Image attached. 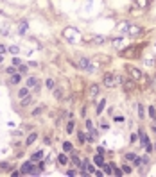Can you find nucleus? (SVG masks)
<instances>
[{
	"mask_svg": "<svg viewBox=\"0 0 156 177\" xmlns=\"http://www.w3.org/2000/svg\"><path fill=\"white\" fill-rule=\"evenodd\" d=\"M74 129H76V122H74V120L66 122V132H68V134H72V132H74Z\"/></svg>",
	"mask_w": 156,
	"mask_h": 177,
	"instance_id": "obj_21",
	"label": "nucleus"
},
{
	"mask_svg": "<svg viewBox=\"0 0 156 177\" xmlns=\"http://www.w3.org/2000/svg\"><path fill=\"white\" fill-rule=\"evenodd\" d=\"M43 159V150H36V152H32L31 154V161H42Z\"/></svg>",
	"mask_w": 156,
	"mask_h": 177,
	"instance_id": "obj_9",
	"label": "nucleus"
},
{
	"mask_svg": "<svg viewBox=\"0 0 156 177\" xmlns=\"http://www.w3.org/2000/svg\"><path fill=\"white\" fill-rule=\"evenodd\" d=\"M135 2V5H137V7H147V0H133Z\"/></svg>",
	"mask_w": 156,
	"mask_h": 177,
	"instance_id": "obj_25",
	"label": "nucleus"
},
{
	"mask_svg": "<svg viewBox=\"0 0 156 177\" xmlns=\"http://www.w3.org/2000/svg\"><path fill=\"white\" fill-rule=\"evenodd\" d=\"M13 65H15V66H20V65H22V61H20L18 57H13Z\"/></svg>",
	"mask_w": 156,
	"mask_h": 177,
	"instance_id": "obj_39",
	"label": "nucleus"
},
{
	"mask_svg": "<svg viewBox=\"0 0 156 177\" xmlns=\"http://www.w3.org/2000/svg\"><path fill=\"white\" fill-rule=\"evenodd\" d=\"M113 45L117 47V49H120V47L124 45V38H115V39H113Z\"/></svg>",
	"mask_w": 156,
	"mask_h": 177,
	"instance_id": "obj_28",
	"label": "nucleus"
},
{
	"mask_svg": "<svg viewBox=\"0 0 156 177\" xmlns=\"http://www.w3.org/2000/svg\"><path fill=\"white\" fill-rule=\"evenodd\" d=\"M135 158H137V154H135V152H127V154H124V159H126V161H135Z\"/></svg>",
	"mask_w": 156,
	"mask_h": 177,
	"instance_id": "obj_30",
	"label": "nucleus"
},
{
	"mask_svg": "<svg viewBox=\"0 0 156 177\" xmlns=\"http://www.w3.org/2000/svg\"><path fill=\"white\" fill-rule=\"evenodd\" d=\"M102 83H104V86H106V88H113V86H117V75H115V73H111V72H108V73H104Z\"/></svg>",
	"mask_w": 156,
	"mask_h": 177,
	"instance_id": "obj_2",
	"label": "nucleus"
},
{
	"mask_svg": "<svg viewBox=\"0 0 156 177\" xmlns=\"http://www.w3.org/2000/svg\"><path fill=\"white\" fill-rule=\"evenodd\" d=\"M111 166H113V174H115V175H117V177H120L122 174H124V172H122V168H119V166H115V165H113V163H111Z\"/></svg>",
	"mask_w": 156,
	"mask_h": 177,
	"instance_id": "obj_31",
	"label": "nucleus"
},
{
	"mask_svg": "<svg viewBox=\"0 0 156 177\" xmlns=\"http://www.w3.org/2000/svg\"><path fill=\"white\" fill-rule=\"evenodd\" d=\"M27 95H31V88H27V86H25V88H22V90L18 91V97H20V98L27 97Z\"/></svg>",
	"mask_w": 156,
	"mask_h": 177,
	"instance_id": "obj_18",
	"label": "nucleus"
},
{
	"mask_svg": "<svg viewBox=\"0 0 156 177\" xmlns=\"http://www.w3.org/2000/svg\"><path fill=\"white\" fill-rule=\"evenodd\" d=\"M31 102H32V97H31V95H27V97H23L22 100H20V106H22V107L31 106Z\"/></svg>",
	"mask_w": 156,
	"mask_h": 177,
	"instance_id": "obj_16",
	"label": "nucleus"
},
{
	"mask_svg": "<svg viewBox=\"0 0 156 177\" xmlns=\"http://www.w3.org/2000/svg\"><path fill=\"white\" fill-rule=\"evenodd\" d=\"M2 61H4V56H2V54H0V65H2Z\"/></svg>",
	"mask_w": 156,
	"mask_h": 177,
	"instance_id": "obj_45",
	"label": "nucleus"
},
{
	"mask_svg": "<svg viewBox=\"0 0 156 177\" xmlns=\"http://www.w3.org/2000/svg\"><path fill=\"white\" fill-rule=\"evenodd\" d=\"M58 163L65 166L66 163H68V156H66V154H59V156H58Z\"/></svg>",
	"mask_w": 156,
	"mask_h": 177,
	"instance_id": "obj_17",
	"label": "nucleus"
},
{
	"mask_svg": "<svg viewBox=\"0 0 156 177\" xmlns=\"http://www.w3.org/2000/svg\"><path fill=\"white\" fill-rule=\"evenodd\" d=\"M0 34H2V36H9V25L7 23H4L0 27Z\"/></svg>",
	"mask_w": 156,
	"mask_h": 177,
	"instance_id": "obj_24",
	"label": "nucleus"
},
{
	"mask_svg": "<svg viewBox=\"0 0 156 177\" xmlns=\"http://www.w3.org/2000/svg\"><path fill=\"white\" fill-rule=\"evenodd\" d=\"M120 168H122V172H124V174H131V166L129 165H122Z\"/></svg>",
	"mask_w": 156,
	"mask_h": 177,
	"instance_id": "obj_35",
	"label": "nucleus"
},
{
	"mask_svg": "<svg viewBox=\"0 0 156 177\" xmlns=\"http://www.w3.org/2000/svg\"><path fill=\"white\" fill-rule=\"evenodd\" d=\"M126 72L131 75L133 81H140V79H142V72L138 70L137 66H133V65H126Z\"/></svg>",
	"mask_w": 156,
	"mask_h": 177,
	"instance_id": "obj_3",
	"label": "nucleus"
},
{
	"mask_svg": "<svg viewBox=\"0 0 156 177\" xmlns=\"http://www.w3.org/2000/svg\"><path fill=\"white\" fill-rule=\"evenodd\" d=\"M137 140H138V136L137 134H131V140H129L131 143H137Z\"/></svg>",
	"mask_w": 156,
	"mask_h": 177,
	"instance_id": "obj_42",
	"label": "nucleus"
},
{
	"mask_svg": "<svg viewBox=\"0 0 156 177\" xmlns=\"http://www.w3.org/2000/svg\"><path fill=\"white\" fill-rule=\"evenodd\" d=\"M66 175H77V172H76V170H68V172H66Z\"/></svg>",
	"mask_w": 156,
	"mask_h": 177,
	"instance_id": "obj_43",
	"label": "nucleus"
},
{
	"mask_svg": "<svg viewBox=\"0 0 156 177\" xmlns=\"http://www.w3.org/2000/svg\"><path fill=\"white\" fill-rule=\"evenodd\" d=\"M9 83L11 84H20V83H22V75H20V72L18 73H13L11 79H9Z\"/></svg>",
	"mask_w": 156,
	"mask_h": 177,
	"instance_id": "obj_12",
	"label": "nucleus"
},
{
	"mask_svg": "<svg viewBox=\"0 0 156 177\" xmlns=\"http://www.w3.org/2000/svg\"><path fill=\"white\" fill-rule=\"evenodd\" d=\"M147 111H149V116H151V118H154V120H156V107H154V106H151V107H149Z\"/></svg>",
	"mask_w": 156,
	"mask_h": 177,
	"instance_id": "obj_32",
	"label": "nucleus"
},
{
	"mask_svg": "<svg viewBox=\"0 0 156 177\" xmlns=\"http://www.w3.org/2000/svg\"><path fill=\"white\" fill-rule=\"evenodd\" d=\"M93 41H95V43H102L104 38H102V36H95V38H93Z\"/></svg>",
	"mask_w": 156,
	"mask_h": 177,
	"instance_id": "obj_38",
	"label": "nucleus"
},
{
	"mask_svg": "<svg viewBox=\"0 0 156 177\" xmlns=\"http://www.w3.org/2000/svg\"><path fill=\"white\" fill-rule=\"evenodd\" d=\"M93 163H95V166H99V168L102 166V165H104V158H102V154H99V152H97V154H95V158H93Z\"/></svg>",
	"mask_w": 156,
	"mask_h": 177,
	"instance_id": "obj_10",
	"label": "nucleus"
},
{
	"mask_svg": "<svg viewBox=\"0 0 156 177\" xmlns=\"http://www.w3.org/2000/svg\"><path fill=\"white\" fill-rule=\"evenodd\" d=\"M70 161H72L76 166H79V168H81V163H83V161L79 159V156H77V154H72V156H70Z\"/></svg>",
	"mask_w": 156,
	"mask_h": 177,
	"instance_id": "obj_19",
	"label": "nucleus"
},
{
	"mask_svg": "<svg viewBox=\"0 0 156 177\" xmlns=\"http://www.w3.org/2000/svg\"><path fill=\"white\" fill-rule=\"evenodd\" d=\"M25 86L31 88V90H34V91H38V90H40V81H38L36 77H27Z\"/></svg>",
	"mask_w": 156,
	"mask_h": 177,
	"instance_id": "obj_5",
	"label": "nucleus"
},
{
	"mask_svg": "<svg viewBox=\"0 0 156 177\" xmlns=\"http://www.w3.org/2000/svg\"><path fill=\"white\" fill-rule=\"evenodd\" d=\"M27 66H29V65H23V63H22V65L18 66V72H20V73H25V72H27Z\"/></svg>",
	"mask_w": 156,
	"mask_h": 177,
	"instance_id": "obj_36",
	"label": "nucleus"
},
{
	"mask_svg": "<svg viewBox=\"0 0 156 177\" xmlns=\"http://www.w3.org/2000/svg\"><path fill=\"white\" fill-rule=\"evenodd\" d=\"M77 138H79L81 143H84V141H90V134H86V132H83V131H79V132H77Z\"/></svg>",
	"mask_w": 156,
	"mask_h": 177,
	"instance_id": "obj_13",
	"label": "nucleus"
},
{
	"mask_svg": "<svg viewBox=\"0 0 156 177\" xmlns=\"http://www.w3.org/2000/svg\"><path fill=\"white\" fill-rule=\"evenodd\" d=\"M79 68H81L83 72H88V73H93V72H95V66H93V63H92L88 57H81V59H79Z\"/></svg>",
	"mask_w": 156,
	"mask_h": 177,
	"instance_id": "obj_1",
	"label": "nucleus"
},
{
	"mask_svg": "<svg viewBox=\"0 0 156 177\" xmlns=\"http://www.w3.org/2000/svg\"><path fill=\"white\" fill-rule=\"evenodd\" d=\"M7 50H9L11 54H18V52H20V49H18L16 45H11V47H7Z\"/></svg>",
	"mask_w": 156,
	"mask_h": 177,
	"instance_id": "obj_34",
	"label": "nucleus"
},
{
	"mask_svg": "<svg viewBox=\"0 0 156 177\" xmlns=\"http://www.w3.org/2000/svg\"><path fill=\"white\" fill-rule=\"evenodd\" d=\"M63 150L65 152H72L74 150V145L70 143V141H65V143H63Z\"/></svg>",
	"mask_w": 156,
	"mask_h": 177,
	"instance_id": "obj_26",
	"label": "nucleus"
},
{
	"mask_svg": "<svg viewBox=\"0 0 156 177\" xmlns=\"http://www.w3.org/2000/svg\"><path fill=\"white\" fill-rule=\"evenodd\" d=\"M45 111V106H38V107H34V111H32V116H40Z\"/></svg>",
	"mask_w": 156,
	"mask_h": 177,
	"instance_id": "obj_22",
	"label": "nucleus"
},
{
	"mask_svg": "<svg viewBox=\"0 0 156 177\" xmlns=\"http://www.w3.org/2000/svg\"><path fill=\"white\" fill-rule=\"evenodd\" d=\"M52 93H54V97H56V98H63V90H61L59 86H56V88H54V90H52Z\"/></svg>",
	"mask_w": 156,
	"mask_h": 177,
	"instance_id": "obj_20",
	"label": "nucleus"
},
{
	"mask_svg": "<svg viewBox=\"0 0 156 177\" xmlns=\"http://www.w3.org/2000/svg\"><path fill=\"white\" fill-rule=\"evenodd\" d=\"M36 138H38V134L36 132H31L29 136H27V140H25V145H32L36 141Z\"/></svg>",
	"mask_w": 156,
	"mask_h": 177,
	"instance_id": "obj_14",
	"label": "nucleus"
},
{
	"mask_svg": "<svg viewBox=\"0 0 156 177\" xmlns=\"http://www.w3.org/2000/svg\"><path fill=\"white\" fill-rule=\"evenodd\" d=\"M45 86L49 88V90H54V88H56V83H54V79H47L45 81Z\"/></svg>",
	"mask_w": 156,
	"mask_h": 177,
	"instance_id": "obj_29",
	"label": "nucleus"
},
{
	"mask_svg": "<svg viewBox=\"0 0 156 177\" xmlns=\"http://www.w3.org/2000/svg\"><path fill=\"white\" fill-rule=\"evenodd\" d=\"M99 93H100V86L99 84H92L90 86V97H97Z\"/></svg>",
	"mask_w": 156,
	"mask_h": 177,
	"instance_id": "obj_11",
	"label": "nucleus"
},
{
	"mask_svg": "<svg viewBox=\"0 0 156 177\" xmlns=\"http://www.w3.org/2000/svg\"><path fill=\"white\" fill-rule=\"evenodd\" d=\"M27 31H29V23H27V22H20V25H18V34H20V36H23Z\"/></svg>",
	"mask_w": 156,
	"mask_h": 177,
	"instance_id": "obj_7",
	"label": "nucleus"
},
{
	"mask_svg": "<svg viewBox=\"0 0 156 177\" xmlns=\"http://www.w3.org/2000/svg\"><path fill=\"white\" fill-rule=\"evenodd\" d=\"M142 32V27H137V25H131L129 23V29H127V34H131V36H137V34Z\"/></svg>",
	"mask_w": 156,
	"mask_h": 177,
	"instance_id": "obj_8",
	"label": "nucleus"
},
{
	"mask_svg": "<svg viewBox=\"0 0 156 177\" xmlns=\"http://www.w3.org/2000/svg\"><path fill=\"white\" fill-rule=\"evenodd\" d=\"M100 168H104L102 172H104L106 175H110V174H113V166H111V163H104V165L100 166Z\"/></svg>",
	"mask_w": 156,
	"mask_h": 177,
	"instance_id": "obj_15",
	"label": "nucleus"
},
{
	"mask_svg": "<svg viewBox=\"0 0 156 177\" xmlns=\"http://www.w3.org/2000/svg\"><path fill=\"white\" fill-rule=\"evenodd\" d=\"M5 52H7V47H5V45H0V54H2V56H4Z\"/></svg>",
	"mask_w": 156,
	"mask_h": 177,
	"instance_id": "obj_40",
	"label": "nucleus"
},
{
	"mask_svg": "<svg viewBox=\"0 0 156 177\" xmlns=\"http://www.w3.org/2000/svg\"><path fill=\"white\" fill-rule=\"evenodd\" d=\"M104 107H106V100L102 98V100L99 102V106H97V111H95V113H97V114H100V113L104 111Z\"/></svg>",
	"mask_w": 156,
	"mask_h": 177,
	"instance_id": "obj_23",
	"label": "nucleus"
},
{
	"mask_svg": "<svg viewBox=\"0 0 156 177\" xmlns=\"http://www.w3.org/2000/svg\"><path fill=\"white\" fill-rule=\"evenodd\" d=\"M138 116L140 118L145 116V109H144V106H142V104H138Z\"/></svg>",
	"mask_w": 156,
	"mask_h": 177,
	"instance_id": "obj_33",
	"label": "nucleus"
},
{
	"mask_svg": "<svg viewBox=\"0 0 156 177\" xmlns=\"http://www.w3.org/2000/svg\"><path fill=\"white\" fill-rule=\"evenodd\" d=\"M5 73H7V75H13V73H18V68H15V65H11L9 68H5Z\"/></svg>",
	"mask_w": 156,
	"mask_h": 177,
	"instance_id": "obj_27",
	"label": "nucleus"
},
{
	"mask_svg": "<svg viewBox=\"0 0 156 177\" xmlns=\"http://www.w3.org/2000/svg\"><path fill=\"white\" fill-rule=\"evenodd\" d=\"M0 166H2V170H4V172H9V170H11V165H9V163H2Z\"/></svg>",
	"mask_w": 156,
	"mask_h": 177,
	"instance_id": "obj_37",
	"label": "nucleus"
},
{
	"mask_svg": "<svg viewBox=\"0 0 156 177\" xmlns=\"http://www.w3.org/2000/svg\"><path fill=\"white\" fill-rule=\"evenodd\" d=\"M138 138H140V141H142V145H144V147H149V145H151V143H149V136H147L144 131H142V129L138 131Z\"/></svg>",
	"mask_w": 156,
	"mask_h": 177,
	"instance_id": "obj_6",
	"label": "nucleus"
},
{
	"mask_svg": "<svg viewBox=\"0 0 156 177\" xmlns=\"http://www.w3.org/2000/svg\"><path fill=\"white\" fill-rule=\"evenodd\" d=\"M153 131L156 132V122H154V124H153Z\"/></svg>",
	"mask_w": 156,
	"mask_h": 177,
	"instance_id": "obj_44",
	"label": "nucleus"
},
{
	"mask_svg": "<svg viewBox=\"0 0 156 177\" xmlns=\"http://www.w3.org/2000/svg\"><path fill=\"white\" fill-rule=\"evenodd\" d=\"M135 165L140 166V165H142V158H138V156H137V158H135Z\"/></svg>",
	"mask_w": 156,
	"mask_h": 177,
	"instance_id": "obj_41",
	"label": "nucleus"
},
{
	"mask_svg": "<svg viewBox=\"0 0 156 177\" xmlns=\"http://www.w3.org/2000/svg\"><path fill=\"white\" fill-rule=\"evenodd\" d=\"M32 170H34V161H25V163H22V166H20L22 175H31Z\"/></svg>",
	"mask_w": 156,
	"mask_h": 177,
	"instance_id": "obj_4",
	"label": "nucleus"
}]
</instances>
